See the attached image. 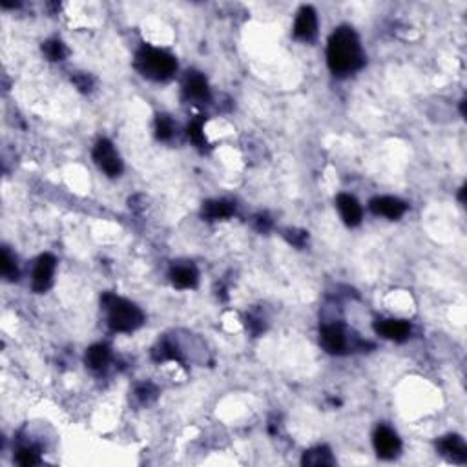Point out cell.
<instances>
[{
    "mask_svg": "<svg viewBox=\"0 0 467 467\" xmlns=\"http://www.w3.org/2000/svg\"><path fill=\"white\" fill-rule=\"evenodd\" d=\"M327 62L332 73L340 77L354 73L364 66L365 59L359 38L353 27L342 26L332 33L327 46Z\"/></svg>",
    "mask_w": 467,
    "mask_h": 467,
    "instance_id": "1",
    "label": "cell"
},
{
    "mask_svg": "<svg viewBox=\"0 0 467 467\" xmlns=\"http://www.w3.org/2000/svg\"><path fill=\"white\" fill-rule=\"evenodd\" d=\"M104 310L108 312V325L117 332H131L139 329L144 321L141 309L115 294H104L101 298Z\"/></svg>",
    "mask_w": 467,
    "mask_h": 467,
    "instance_id": "2",
    "label": "cell"
},
{
    "mask_svg": "<svg viewBox=\"0 0 467 467\" xmlns=\"http://www.w3.org/2000/svg\"><path fill=\"white\" fill-rule=\"evenodd\" d=\"M136 68L141 71L142 77L152 81H168L177 70L174 55L164 49L142 46L136 55Z\"/></svg>",
    "mask_w": 467,
    "mask_h": 467,
    "instance_id": "3",
    "label": "cell"
},
{
    "mask_svg": "<svg viewBox=\"0 0 467 467\" xmlns=\"http://www.w3.org/2000/svg\"><path fill=\"white\" fill-rule=\"evenodd\" d=\"M93 159H95L99 168L103 170L106 175H110V177H117L123 172V161L115 153L114 144L108 139H101L95 144V148H93Z\"/></svg>",
    "mask_w": 467,
    "mask_h": 467,
    "instance_id": "4",
    "label": "cell"
},
{
    "mask_svg": "<svg viewBox=\"0 0 467 467\" xmlns=\"http://www.w3.org/2000/svg\"><path fill=\"white\" fill-rule=\"evenodd\" d=\"M375 449L376 455L383 460H391V458L398 457V453L402 449V442L398 438V435L392 429H389L387 425H380L375 431Z\"/></svg>",
    "mask_w": 467,
    "mask_h": 467,
    "instance_id": "5",
    "label": "cell"
},
{
    "mask_svg": "<svg viewBox=\"0 0 467 467\" xmlns=\"http://www.w3.org/2000/svg\"><path fill=\"white\" fill-rule=\"evenodd\" d=\"M55 266H57V260L53 254H42L38 257L35 270H33V290L35 292H46L51 287Z\"/></svg>",
    "mask_w": 467,
    "mask_h": 467,
    "instance_id": "6",
    "label": "cell"
},
{
    "mask_svg": "<svg viewBox=\"0 0 467 467\" xmlns=\"http://www.w3.org/2000/svg\"><path fill=\"white\" fill-rule=\"evenodd\" d=\"M318 33V16L312 5H303L294 22V37L310 42Z\"/></svg>",
    "mask_w": 467,
    "mask_h": 467,
    "instance_id": "7",
    "label": "cell"
},
{
    "mask_svg": "<svg viewBox=\"0 0 467 467\" xmlns=\"http://www.w3.org/2000/svg\"><path fill=\"white\" fill-rule=\"evenodd\" d=\"M320 342L329 354H343L347 349V334L340 323H332L321 329Z\"/></svg>",
    "mask_w": 467,
    "mask_h": 467,
    "instance_id": "8",
    "label": "cell"
},
{
    "mask_svg": "<svg viewBox=\"0 0 467 467\" xmlns=\"http://www.w3.org/2000/svg\"><path fill=\"white\" fill-rule=\"evenodd\" d=\"M369 207L376 216H383L387 219H400L407 210V205L396 197H375Z\"/></svg>",
    "mask_w": 467,
    "mask_h": 467,
    "instance_id": "9",
    "label": "cell"
},
{
    "mask_svg": "<svg viewBox=\"0 0 467 467\" xmlns=\"http://www.w3.org/2000/svg\"><path fill=\"white\" fill-rule=\"evenodd\" d=\"M375 331L392 342H405L411 334V325L403 320H378L375 323Z\"/></svg>",
    "mask_w": 467,
    "mask_h": 467,
    "instance_id": "10",
    "label": "cell"
},
{
    "mask_svg": "<svg viewBox=\"0 0 467 467\" xmlns=\"http://www.w3.org/2000/svg\"><path fill=\"white\" fill-rule=\"evenodd\" d=\"M336 207L342 214L343 223L347 227H358L362 223V207L359 203L356 201V197L351 196V194H340L336 197Z\"/></svg>",
    "mask_w": 467,
    "mask_h": 467,
    "instance_id": "11",
    "label": "cell"
},
{
    "mask_svg": "<svg viewBox=\"0 0 467 467\" xmlns=\"http://www.w3.org/2000/svg\"><path fill=\"white\" fill-rule=\"evenodd\" d=\"M436 447H438V451H440L444 457L453 460V462L457 464L467 462V447L458 435L444 436V438L436 444Z\"/></svg>",
    "mask_w": 467,
    "mask_h": 467,
    "instance_id": "12",
    "label": "cell"
},
{
    "mask_svg": "<svg viewBox=\"0 0 467 467\" xmlns=\"http://www.w3.org/2000/svg\"><path fill=\"white\" fill-rule=\"evenodd\" d=\"M183 92H185L186 97L192 99V101H197V103L208 101V97H210L207 79L201 73H197V71H188L185 84H183Z\"/></svg>",
    "mask_w": 467,
    "mask_h": 467,
    "instance_id": "13",
    "label": "cell"
},
{
    "mask_svg": "<svg viewBox=\"0 0 467 467\" xmlns=\"http://www.w3.org/2000/svg\"><path fill=\"white\" fill-rule=\"evenodd\" d=\"M170 279L177 288H194L199 281V274L194 265H175L170 270Z\"/></svg>",
    "mask_w": 467,
    "mask_h": 467,
    "instance_id": "14",
    "label": "cell"
},
{
    "mask_svg": "<svg viewBox=\"0 0 467 467\" xmlns=\"http://www.w3.org/2000/svg\"><path fill=\"white\" fill-rule=\"evenodd\" d=\"M233 212H236V207H233V203L230 201H223V199H219V201H207L203 203V218L205 219H210V221H216V219H227L230 218V216H233Z\"/></svg>",
    "mask_w": 467,
    "mask_h": 467,
    "instance_id": "15",
    "label": "cell"
},
{
    "mask_svg": "<svg viewBox=\"0 0 467 467\" xmlns=\"http://www.w3.org/2000/svg\"><path fill=\"white\" fill-rule=\"evenodd\" d=\"M334 464V458H332L331 449L327 446H320L310 449V451H305L303 458H301V466L307 467H327Z\"/></svg>",
    "mask_w": 467,
    "mask_h": 467,
    "instance_id": "16",
    "label": "cell"
},
{
    "mask_svg": "<svg viewBox=\"0 0 467 467\" xmlns=\"http://www.w3.org/2000/svg\"><path fill=\"white\" fill-rule=\"evenodd\" d=\"M110 362V349L103 343L92 345L86 353V365L92 370H104Z\"/></svg>",
    "mask_w": 467,
    "mask_h": 467,
    "instance_id": "17",
    "label": "cell"
},
{
    "mask_svg": "<svg viewBox=\"0 0 467 467\" xmlns=\"http://www.w3.org/2000/svg\"><path fill=\"white\" fill-rule=\"evenodd\" d=\"M203 125H205V117H197L188 125L186 128V134H188V139H190L196 147H205L207 144V137H205V131H203Z\"/></svg>",
    "mask_w": 467,
    "mask_h": 467,
    "instance_id": "18",
    "label": "cell"
},
{
    "mask_svg": "<svg viewBox=\"0 0 467 467\" xmlns=\"http://www.w3.org/2000/svg\"><path fill=\"white\" fill-rule=\"evenodd\" d=\"M0 272H2V276H4L5 279H10V281H16V279H18V270H16L15 260H13V255L10 254V250L8 249H2Z\"/></svg>",
    "mask_w": 467,
    "mask_h": 467,
    "instance_id": "19",
    "label": "cell"
},
{
    "mask_svg": "<svg viewBox=\"0 0 467 467\" xmlns=\"http://www.w3.org/2000/svg\"><path fill=\"white\" fill-rule=\"evenodd\" d=\"M16 464L22 467H31L40 464V453L35 447H22L16 453Z\"/></svg>",
    "mask_w": 467,
    "mask_h": 467,
    "instance_id": "20",
    "label": "cell"
},
{
    "mask_svg": "<svg viewBox=\"0 0 467 467\" xmlns=\"http://www.w3.org/2000/svg\"><path fill=\"white\" fill-rule=\"evenodd\" d=\"M42 51L49 60H64L66 55H68V49H66V46L60 40H48V42H44Z\"/></svg>",
    "mask_w": 467,
    "mask_h": 467,
    "instance_id": "21",
    "label": "cell"
},
{
    "mask_svg": "<svg viewBox=\"0 0 467 467\" xmlns=\"http://www.w3.org/2000/svg\"><path fill=\"white\" fill-rule=\"evenodd\" d=\"M155 136L161 141H168L170 137L174 136V123L168 115H157L155 121Z\"/></svg>",
    "mask_w": 467,
    "mask_h": 467,
    "instance_id": "22",
    "label": "cell"
},
{
    "mask_svg": "<svg viewBox=\"0 0 467 467\" xmlns=\"http://www.w3.org/2000/svg\"><path fill=\"white\" fill-rule=\"evenodd\" d=\"M153 359L155 362H166V359H181L179 351L168 342H163L155 351H153Z\"/></svg>",
    "mask_w": 467,
    "mask_h": 467,
    "instance_id": "23",
    "label": "cell"
},
{
    "mask_svg": "<svg viewBox=\"0 0 467 467\" xmlns=\"http://www.w3.org/2000/svg\"><path fill=\"white\" fill-rule=\"evenodd\" d=\"M285 238H287V241L290 244H294V247H298V249H303L305 244H307V241H309V232H305V230H285Z\"/></svg>",
    "mask_w": 467,
    "mask_h": 467,
    "instance_id": "24",
    "label": "cell"
},
{
    "mask_svg": "<svg viewBox=\"0 0 467 467\" xmlns=\"http://www.w3.org/2000/svg\"><path fill=\"white\" fill-rule=\"evenodd\" d=\"M136 394L141 402H150V400H153V398L157 396V389H155L152 383H142V386L137 387Z\"/></svg>",
    "mask_w": 467,
    "mask_h": 467,
    "instance_id": "25",
    "label": "cell"
},
{
    "mask_svg": "<svg viewBox=\"0 0 467 467\" xmlns=\"http://www.w3.org/2000/svg\"><path fill=\"white\" fill-rule=\"evenodd\" d=\"M71 81L75 82V86L81 90V92H90L92 90V86H93V81H92V77H88V75H84V73H79V75H75Z\"/></svg>",
    "mask_w": 467,
    "mask_h": 467,
    "instance_id": "26",
    "label": "cell"
},
{
    "mask_svg": "<svg viewBox=\"0 0 467 467\" xmlns=\"http://www.w3.org/2000/svg\"><path fill=\"white\" fill-rule=\"evenodd\" d=\"M255 229L260 230V232H266V230L270 229V219L265 218V216H257L255 218Z\"/></svg>",
    "mask_w": 467,
    "mask_h": 467,
    "instance_id": "27",
    "label": "cell"
}]
</instances>
